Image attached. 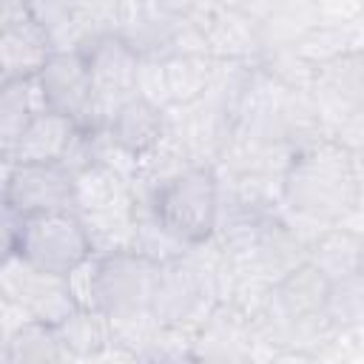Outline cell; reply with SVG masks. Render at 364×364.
I'll list each match as a JSON object with an SVG mask.
<instances>
[{"mask_svg":"<svg viewBox=\"0 0 364 364\" xmlns=\"http://www.w3.org/2000/svg\"><path fill=\"white\" fill-rule=\"evenodd\" d=\"M219 171L213 165H185L145 196L134 199V208L154 213L182 245L193 247L216 233L219 222Z\"/></svg>","mask_w":364,"mask_h":364,"instance_id":"cell-3","label":"cell"},{"mask_svg":"<svg viewBox=\"0 0 364 364\" xmlns=\"http://www.w3.org/2000/svg\"><path fill=\"white\" fill-rule=\"evenodd\" d=\"M324 316L336 333L361 330V324H364V273L330 282Z\"/></svg>","mask_w":364,"mask_h":364,"instance_id":"cell-20","label":"cell"},{"mask_svg":"<svg viewBox=\"0 0 364 364\" xmlns=\"http://www.w3.org/2000/svg\"><path fill=\"white\" fill-rule=\"evenodd\" d=\"M159 264L131 247L91 253V259L77 267L68 282L82 307L100 310L111 321L151 313V299L156 287Z\"/></svg>","mask_w":364,"mask_h":364,"instance_id":"cell-2","label":"cell"},{"mask_svg":"<svg viewBox=\"0 0 364 364\" xmlns=\"http://www.w3.org/2000/svg\"><path fill=\"white\" fill-rule=\"evenodd\" d=\"M276 6H279V0H239V6H236V9H239V11H245L247 17H253V20L259 23V20H264Z\"/></svg>","mask_w":364,"mask_h":364,"instance_id":"cell-25","label":"cell"},{"mask_svg":"<svg viewBox=\"0 0 364 364\" xmlns=\"http://www.w3.org/2000/svg\"><path fill=\"white\" fill-rule=\"evenodd\" d=\"M40 111V97L31 77L9 80L0 85V151L11 154L14 142Z\"/></svg>","mask_w":364,"mask_h":364,"instance_id":"cell-18","label":"cell"},{"mask_svg":"<svg viewBox=\"0 0 364 364\" xmlns=\"http://www.w3.org/2000/svg\"><path fill=\"white\" fill-rule=\"evenodd\" d=\"M11 171H14V159H11V154L0 151V202L6 199V188H9Z\"/></svg>","mask_w":364,"mask_h":364,"instance_id":"cell-27","label":"cell"},{"mask_svg":"<svg viewBox=\"0 0 364 364\" xmlns=\"http://www.w3.org/2000/svg\"><path fill=\"white\" fill-rule=\"evenodd\" d=\"M80 307L68 276L43 273L20 256L0 262V316L14 313L17 321L37 318L46 324L65 321Z\"/></svg>","mask_w":364,"mask_h":364,"instance_id":"cell-5","label":"cell"},{"mask_svg":"<svg viewBox=\"0 0 364 364\" xmlns=\"http://www.w3.org/2000/svg\"><path fill=\"white\" fill-rule=\"evenodd\" d=\"M6 355L17 364H48V361H65V350L60 344V333L54 324L23 318L9 327L6 336Z\"/></svg>","mask_w":364,"mask_h":364,"instance_id":"cell-16","label":"cell"},{"mask_svg":"<svg viewBox=\"0 0 364 364\" xmlns=\"http://www.w3.org/2000/svg\"><path fill=\"white\" fill-rule=\"evenodd\" d=\"M31 14H28V3L26 0H0V34L28 23Z\"/></svg>","mask_w":364,"mask_h":364,"instance_id":"cell-24","label":"cell"},{"mask_svg":"<svg viewBox=\"0 0 364 364\" xmlns=\"http://www.w3.org/2000/svg\"><path fill=\"white\" fill-rule=\"evenodd\" d=\"M77 131L80 128L68 117L40 108L26 125V131L20 134V139L14 142L11 159L14 162H63Z\"/></svg>","mask_w":364,"mask_h":364,"instance_id":"cell-12","label":"cell"},{"mask_svg":"<svg viewBox=\"0 0 364 364\" xmlns=\"http://www.w3.org/2000/svg\"><path fill=\"white\" fill-rule=\"evenodd\" d=\"M80 54L85 57L88 77H91L97 128H105L114 108L136 94V74H139L142 57L114 31L102 34Z\"/></svg>","mask_w":364,"mask_h":364,"instance_id":"cell-7","label":"cell"},{"mask_svg":"<svg viewBox=\"0 0 364 364\" xmlns=\"http://www.w3.org/2000/svg\"><path fill=\"white\" fill-rule=\"evenodd\" d=\"M31 80L40 97V108L68 117L80 131L97 128L91 77H88L85 57L80 51L54 48Z\"/></svg>","mask_w":364,"mask_h":364,"instance_id":"cell-6","label":"cell"},{"mask_svg":"<svg viewBox=\"0 0 364 364\" xmlns=\"http://www.w3.org/2000/svg\"><path fill=\"white\" fill-rule=\"evenodd\" d=\"M316 270L330 282L364 273V239L358 228L350 225H324L307 239V256Z\"/></svg>","mask_w":364,"mask_h":364,"instance_id":"cell-11","label":"cell"},{"mask_svg":"<svg viewBox=\"0 0 364 364\" xmlns=\"http://www.w3.org/2000/svg\"><path fill=\"white\" fill-rule=\"evenodd\" d=\"M358 156L330 136L293 151L279 182L287 210L313 225H350L361 208Z\"/></svg>","mask_w":364,"mask_h":364,"instance_id":"cell-1","label":"cell"},{"mask_svg":"<svg viewBox=\"0 0 364 364\" xmlns=\"http://www.w3.org/2000/svg\"><path fill=\"white\" fill-rule=\"evenodd\" d=\"M154 3H156L162 11H168L171 17H185L199 0H154Z\"/></svg>","mask_w":364,"mask_h":364,"instance_id":"cell-26","label":"cell"},{"mask_svg":"<svg viewBox=\"0 0 364 364\" xmlns=\"http://www.w3.org/2000/svg\"><path fill=\"white\" fill-rule=\"evenodd\" d=\"M91 253L88 230L74 210L23 216L20 222L14 256L43 273L71 276L91 259Z\"/></svg>","mask_w":364,"mask_h":364,"instance_id":"cell-4","label":"cell"},{"mask_svg":"<svg viewBox=\"0 0 364 364\" xmlns=\"http://www.w3.org/2000/svg\"><path fill=\"white\" fill-rule=\"evenodd\" d=\"M321 20H336V23H350L361 20V0H316Z\"/></svg>","mask_w":364,"mask_h":364,"instance_id":"cell-23","label":"cell"},{"mask_svg":"<svg viewBox=\"0 0 364 364\" xmlns=\"http://www.w3.org/2000/svg\"><path fill=\"white\" fill-rule=\"evenodd\" d=\"M51 51L54 48H51L48 34L34 20H28L23 26L0 34V71L9 80L34 77Z\"/></svg>","mask_w":364,"mask_h":364,"instance_id":"cell-14","label":"cell"},{"mask_svg":"<svg viewBox=\"0 0 364 364\" xmlns=\"http://www.w3.org/2000/svg\"><path fill=\"white\" fill-rule=\"evenodd\" d=\"M210 3H216V6H225V9H236V6H239V0H210Z\"/></svg>","mask_w":364,"mask_h":364,"instance_id":"cell-28","label":"cell"},{"mask_svg":"<svg viewBox=\"0 0 364 364\" xmlns=\"http://www.w3.org/2000/svg\"><path fill=\"white\" fill-rule=\"evenodd\" d=\"M20 222H23V216H17V213L3 202V205H0V262H6L9 256H14Z\"/></svg>","mask_w":364,"mask_h":364,"instance_id":"cell-22","label":"cell"},{"mask_svg":"<svg viewBox=\"0 0 364 364\" xmlns=\"http://www.w3.org/2000/svg\"><path fill=\"white\" fill-rule=\"evenodd\" d=\"M3 202L17 216L74 210V173L63 162H14Z\"/></svg>","mask_w":364,"mask_h":364,"instance_id":"cell-8","label":"cell"},{"mask_svg":"<svg viewBox=\"0 0 364 364\" xmlns=\"http://www.w3.org/2000/svg\"><path fill=\"white\" fill-rule=\"evenodd\" d=\"M26 3H28L31 20L48 34L51 48H57V43L74 26L80 6H82V0H26Z\"/></svg>","mask_w":364,"mask_h":364,"instance_id":"cell-21","label":"cell"},{"mask_svg":"<svg viewBox=\"0 0 364 364\" xmlns=\"http://www.w3.org/2000/svg\"><path fill=\"white\" fill-rule=\"evenodd\" d=\"M60 344L68 358H97L111 344V321L100 310L77 307L65 321L57 324Z\"/></svg>","mask_w":364,"mask_h":364,"instance_id":"cell-17","label":"cell"},{"mask_svg":"<svg viewBox=\"0 0 364 364\" xmlns=\"http://www.w3.org/2000/svg\"><path fill=\"white\" fill-rule=\"evenodd\" d=\"M0 205H3V202H0Z\"/></svg>","mask_w":364,"mask_h":364,"instance_id":"cell-29","label":"cell"},{"mask_svg":"<svg viewBox=\"0 0 364 364\" xmlns=\"http://www.w3.org/2000/svg\"><path fill=\"white\" fill-rule=\"evenodd\" d=\"M213 57L208 54H171L162 60L165 88L171 105H188L205 94V85L210 80Z\"/></svg>","mask_w":364,"mask_h":364,"instance_id":"cell-19","label":"cell"},{"mask_svg":"<svg viewBox=\"0 0 364 364\" xmlns=\"http://www.w3.org/2000/svg\"><path fill=\"white\" fill-rule=\"evenodd\" d=\"M165 131H168L165 108L139 94L117 105L105 122L108 139L131 159H142L148 151H154L165 139Z\"/></svg>","mask_w":364,"mask_h":364,"instance_id":"cell-9","label":"cell"},{"mask_svg":"<svg viewBox=\"0 0 364 364\" xmlns=\"http://www.w3.org/2000/svg\"><path fill=\"white\" fill-rule=\"evenodd\" d=\"M290 48L304 63L318 68V65H324L330 60H338V57H344L350 51H361V20H350V23L318 20Z\"/></svg>","mask_w":364,"mask_h":364,"instance_id":"cell-13","label":"cell"},{"mask_svg":"<svg viewBox=\"0 0 364 364\" xmlns=\"http://www.w3.org/2000/svg\"><path fill=\"white\" fill-rule=\"evenodd\" d=\"M318 20L321 14L316 0H279V6L264 20H259V46L262 51L290 48Z\"/></svg>","mask_w":364,"mask_h":364,"instance_id":"cell-15","label":"cell"},{"mask_svg":"<svg viewBox=\"0 0 364 364\" xmlns=\"http://www.w3.org/2000/svg\"><path fill=\"white\" fill-rule=\"evenodd\" d=\"M327 293H330V279L304 259L301 264H296L293 270H287L282 279L273 282L270 304L279 313L282 324H296L324 316Z\"/></svg>","mask_w":364,"mask_h":364,"instance_id":"cell-10","label":"cell"}]
</instances>
